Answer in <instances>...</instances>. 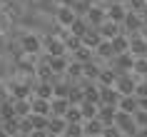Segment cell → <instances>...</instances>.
I'll return each mask as SVG.
<instances>
[{
    "label": "cell",
    "mask_w": 147,
    "mask_h": 137,
    "mask_svg": "<svg viewBox=\"0 0 147 137\" xmlns=\"http://www.w3.org/2000/svg\"><path fill=\"white\" fill-rule=\"evenodd\" d=\"M137 82H140V77L135 75V72H122V75H117L115 87L120 90V95H135Z\"/></svg>",
    "instance_id": "1"
},
{
    "label": "cell",
    "mask_w": 147,
    "mask_h": 137,
    "mask_svg": "<svg viewBox=\"0 0 147 137\" xmlns=\"http://www.w3.org/2000/svg\"><path fill=\"white\" fill-rule=\"evenodd\" d=\"M122 28L127 35H137V32H142V28H145V20H142V15H140L137 10H127V15H125L122 20Z\"/></svg>",
    "instance_id": "2"
},
{
    "label": "cell",
    "mask_w": 147,
    "mask_h": 137,
    "mask_svg": "<svg viewBox=\"0 0 147 137\" xmlns=\"http://www.w3.org/2000/svg\"><path fill=\"white\" fill-rule=\"evenodd\" d=\"M115 125L120 130H122L125 132V137H130V135H137V122H135V115L132 112H122V110H120V112H117V120H115Z\"/></svg>",
    "instance_id": "3"
},
{
    "label": "cell",
    "mask_w": 147,
    "mask_h": 137,
    "mask_svg": "<svg viewBox=\"0 0 147 137\" xmlns=\"http://www.w3.org/2000/svg\"><path fill=\"white\" fill-rule=\"evenodd\" d=\"M85 20L92 28H100L105 20H107V5H102V3H95L92 8L87 10V15H85Z\"/></svg>",
    "instance_id": "4"
},
{
    "label": "cell",
    "mask_w": 147,
    "mask_h": 137,
    "mask_svg": "<svg viewBox=\"0 0 147 137\" xmlns=\"http://www.w3.org/2000/svg\"><path fill=\"white\" fill-rule=\"evenodd\" d=\"M110 62H112L110 67H115L120 75H122V72H132V67H135V55L132 53H120V55H115Z\"/></svg>",
    "instance_id": "5"
},
{
    "label": "cell",
    "mask_w": 147,
    "mask_h": 137,
    "mask_svg": "<svg viewBox=\"0 0 147 137\" xmlns=\"http://www.w3.org/2000/svg\"><path fill=\"white\" fill-rule=\"evenodd\" d=\"M78 18H80V15L75 13L72 5H60V8L55 10V20H57V25H62V28H70Z\"/></svg>",
    "instance_id": "6"
},
{
    "label": "cell",
    "mask_w": 147,
    "mask_h": 137,
    "mask_svg": "<svg viewBox=\"0 0 147 137\" xmlns=\"http://www.w3.org/2000/svg\"><path fill=\"white\" fill-rule=\"evenodd\" d=\"M20 50H23V55H38L40 50H42V40H40L38 35L28 32V35H23V40H20Z\"/></svg>",
    "instance_id": "7"
},
{
    "label": "cell",
    "mask_w": 147,
    "mask_h": 137,
    "mask_svg": "<svg viewBox=\"0 0 147 137\" xmlns=\"http://www.w3.org/2000/svg\"><path fill=\"white\" fill-rule=\"evenodd\" d=\"M127 5H125L122 0H112V3H107V18L110 20H115V23H122L125 15H127Z\"/></svg>",
    "instance_id": "8"
},
{
    "label": "cell",
    "mask_w": 147,
    "mask_h": 137,
    "mask_svg": "<svg viewBox=\"0 0 147 137\" xmlns=\"http://www.w3.org/2000/svg\"><path fill=\"white\" fill-rule=\"evenodd\" d=\"M130 53L135 55V57H147V40H145L142 32L130 35Z\"/></svg>",
    "instance_id": "9"
},
{
    "label": "cell",
    "mask_w": 147,
    "mask_h": 137,
    "mask_svg": "<svg viewBox=\"0 0 147 137\" xmlns=\"http://www.w3.org/2000/svg\"><path fill=\"white\" fill-rule=\"evenodd\" d=\"M100 32H102V38L105 40H112V38H117L120 32H125V28H122V23H115V20H105V23L100 25Z\"/></svg>",
    "instance_id": "10"
},
{
    "label": "cell",
    "mask_w": 147,
    "mask_h": 137,
    "mask_svg": "<svg viewBox=\"0 0 147 137\" xmlns=\"http://www.w3.org/2000/svg\"><path fill=\"white\" fill-rule=\"evenodd\" d=\"M45 50H47V55H67V45H65V40L57 38V35H53V38L45 40Z\"/></svg>",
    "instance_id": "11"
},
{
    "label": "cell",
    "mask_w": 147,
    "mask_h": 137,
    "mask_svg": "<svg viewBox=\"0 0 147 137\" xmlns=\"http://www.w3.org/2000/svg\"><path fill=\"white\" fill-rule=\"evenodd\" d=\"M117 107H120L122 112H132V115H135L140 110V97H137V95H122L120 102H117Z\"/></svg>",
    "instance_id": "12"
},
{
    "label": "cell",
    "mask_w": 147,
    "mask_h": 137,
    "mask_svg": "<svg viewBox=\"0 0 147 137\" xmlns=\"http://www.w3.org/2000/svg\"><path fill=\"white\" fill-rule=\"evenodd\" d=\"M115 47H112V40H102L100 45L95 47V57H102V60H112L115 57Z\"/></svg>",
    "instance_id": "13"
},
{
    "label": "cell",
    "mask_w": 147,
    "mask_h": 137,
    "mask_svg": "<svg viewBox=\"0 0 147 137\" xmlns=\"http://www.w3.org/2000/svg\"><path fill=\"white\" fill-rule=\"evenodd\" d=\"M67 65H70V60L65 55H50V67H53L55 75H65L67 72Z\"/></svg>",
    "instance_id": "14"
},
{
    "label": "cell",
    "mask_w": 147,
    "mask_h": 137,
    "mask_svg": "<svg viewBox=\"0 0 147 137\" xmlns=\"http://www.w3.org/2000/svg\"><path fill=\"white\" fill-rule=\"evenodd\" d=\"M65 130H67V120L60 117V115H53V117H50V125H47V132H53V135H65Z\"/></svg>",
    "instance_id": "15"
},
{
    "label": "cell",
    "mask_w": 147,
    "mask_h": 137,
    "mask_svg": "<svg viewBox=\"0 0 147 137\" xmlns=\"http://www.w3.org/2000/svg\"><path fill=\"white\" fill-rule=\"evenodd\" d=\"M102 40H105V38H102V32H100V28H90V30L85 32V38H82V43H85L87 47H92V50H95V47L100 45Z\"/></svg>",
    "instance_id": "16"
},
{
    "label": "cell",
    "mask_w": 147,
    "mask_h": 137,
    "mask_svg": "<svg viewBox=\"0 0 147 137\" xmlns=\"http://www.w3.org/2000/svg\"><path fill=\"white\" fill-rule=\"evenodd\" d=\"M112 47H115V53H130V35L127 32H120L117 38H112Z\"/></svg>",
    "instance_id": "17"
},
{
    "label": "cell",
    "mask_w": 147,
    "mask_h": 137,
    "mask_svg": "<svg viewBox=\"0 0 147 137\" xmlns=\"http://www.w3.org/2000/svg\"><path fill=\"white\" fill-rule=\"evenodd\" d=\"M70 97H53V115H60V117H65V112L70 110Z\"/></svg>",
    "instance_id": "18"
},
{
    "label": "cell",
    "mask_w": 147,
    "mask_h": 137,
    "mask_svg": "<svg viewBox=\"0 0 147 137\" xmlns=\"http://www.w3.org/2000/svg\"><path fill=\"white\" fill-rule=\"evenodd\" d=\"M90 28H92V25L87 23L85 18H78V20H75V23L70 25V32H72V35H78V38H85V32L90 30Z\"/></svg>",
    "instance_id": "19"
},
{
    "label": "cell",
    "mask_w": 147,
    "mask_h": 137,
    "mask_svg": "<svg viewBox=\"0 0 147 137\" xmlns=\"http://www.w3.org/2000/svg\"><path fill=\"white\" fill-rule=\"evenodd\" d=\"M10 92H13V97H15V100H23V97H28L30 85H25V82H13V85H10Z\"/></svg>",
    "instance_id": "20"
},
{
    "label": "cell",
    "mask_w": 147,
    "mask_h": 137,
    "mask_svg": "<svg viewBox=\"0 0 147 137\" xmlns=\"http://www.w3.org/2000/svg\"><path fill=\"white\" fill-rule=\"evenodd\" d=\"M100 72H102V67H97V62L95 60H90V62H85V80H97L100 77Z\"/></svg>",
    "instance_id": "21"
},
{
    "label": "cell",
    "mask_w": 147,
    "mask_h": 137,
    "mask_svg": "<svg viewBox=\"0 0 147 137\" xmlns=\"http://www.w3.org/2000/svg\"><path fill=\"white\" fill-rule=\"evenodd\" d=\"M92 47H87L85 43H82V47H80V50H75V53H72V57H75V60H80V62H90L92 60Z\"/></svg>",
    "instance_id": "22"
},
{
    "label": "cell",
    "mask_w": 147,
    "mask_h": 137,
    "mask_svg": "<svg viewBox=\"0 0 147 137\" xmlns=\"http://www.w3.org/2000/svg\"><path fill=\"white\" fill-rule=\"evenodd\" d=\"M132 72L137 77H147V57H135V67Z\"/></svg>",
    "instance_id": "23"
},
{
    "label": "cell",
    "mask_w": 147,
    "mask_h": 137,
    "mask_svg": "<svg viewBox=\"0 0 147 137\" xmlns=\"http://www.w3.org/2000/svg\"><path fill=\"white\" fill-rule=\"evenodd\" d=\"M92 5H95V0H78L72 8H75V13H78L80 18H85V15H87V10L92 8Z\"/></svg>",
    "instance_id": "24"
},
{
    "label": "cell",
    "mask_w": 147,
    "mask_h": 137,
    "mask_svg": "<svg viewBox=\"0 0 147 137\" xmlns=\"http://www.w3.org/2000/svg\"><path fill=\"white\" fill-rule=\"evenodd\" d=\"M65 45H67V53H75V50L82 47V38H78V35H72V32H70L67 38H65Z\"/></svg>",
    "instance_id": "25"
},
{
    "label": "cell",
    "mask_w": 147,
    "mask_h": 137,
    "mask_svg": "<svg viewBox=\"0 0 147 137\" xmlns=\"http://www.w3.org/2000/svg\"><path fill=\"white\" fill-rule=\"evenodd\" d=\"M125 5L130 10H137V13H142V10L147 8V0H125Z\"/></svg>",
    "instance_id": "26"
},
{
    "label": "cell",
    "mask_w": 147,
    "mask_h": 137,
    "mask_svg": "<svg viewBox=\"0 0 147 137\" xmlns=\"http://www.w3.org/2000/svg\"><path fill=\"white\" fill-rule=\"evenodd\" d=\"M102 135H105V137H125V132H122L120 127H117V125H107Z\"/></svg>",
    "instance_id": "27"
},
{
    "label": "cell",
    "mask_w": 147,
    "mask_h": 137,
    "mask_svg": "<svg viewBox=\"0 0 147 137\" xmlns=\"http://www.w3.org/2000/svg\"><path fill=\"white\" fill-rule=\"evenodd\" d=\"M135 122H137V127H147V110L140 107L137 112H135Z\"/></svg>",
    "instance_id": "28"
},
{
    "label": "cell",
    "mask_w": 147,
    "mask_h": 137,
    "mask_svg": "<svg viewBox=\"0 0 147 137\" xmlns=\"http://www.w3.org/2000/svg\"><path fill=\"white\" fill-rule=\"evenodd\" d=\"M137 137H147V127H140L137 130Z\"/></svg>",
    "instance_id": "29"
},
{
    "label": "cell",
    "mask_w": 147,
    "mask_h": 137,
    "mask_svg": "<svg viewBox=\"0 0 147 137\" xmlns=\"http://www.w3.org/2000/svg\"><path fill=\"white\" fill-rule=\"evenodd\" d=\"M78 0H60V5H75Z\"/></svg>",
    "instance_id": "30"
},
{
    "label": "cell",
    "mask_w": 147,
    "mask_h": 137,
    "mask_svg": "<svg viewBox=\"0 0 147 137\" xmlns=\"http://www.w3.org/2000/svg\"><path fill=\"white\" fill-rule=\"evenodd\" d=\"M140 15H142V20H145V25H147V8L142 10V13H140Z\"/></svg>",
    "instance_id": "31"
},
{
    "label": "cell",
    "mask_w": 147,
    "mask_h": 137,
    "mask_svg": "<svg viewBox=\"0 0 147 137\" xmlns=\"http://www.w3.org/2000/svg\"><path fill=\"white\" fill-rule=\"evenodd\" d=\"M142 35H145V40H147V25H145V28H142Z\"/></svg>",
    "instance_id": "32"
},
{
    "label": "cell",
    "mask_w": 147,
    "mask_h": 137,
    "mask_svg": "<svg viewBox=\"0 0 147 137\" xmlns=\"http://www.w3.org/2000/svg\"><path fill=\"white\" fill-rule=\"evenodd\" d=\"M97 137H105V135H97Z\"/></svg>",
    "instance_id": "33"
}]
</instances>
